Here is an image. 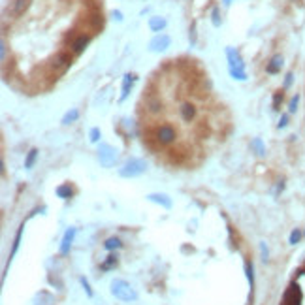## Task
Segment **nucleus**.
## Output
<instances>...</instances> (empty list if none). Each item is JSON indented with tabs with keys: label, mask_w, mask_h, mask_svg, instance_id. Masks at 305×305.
<instances>
[{
	"label": "nucleus",
	"mask_w": 305,
	"mask_h": 305,
	"mask_svg": "<svg viewBox=\"0 0 305 305\" xmlns=\"http://www.w3.org/2000/svg\"><path fill=\"white\" fill-rule=\"evenodd\" d=\"M147 200L152 203H158V205H162L164 209H171V198H169L168 194H160V192H152V194H149L147 196Z\"/></svg>",
	"instance_id": "nucleus-14"
},
{
	"label": "nucleus",
	"mask_w": 305,
	"mask_h": 305,
	"mask_svg": "<svg viewBox=\"0 0 305 305\" xmlns=\"http://www.w3.org/2000/svg\"><path fill=\"white\" fill-rule=\"evenodd\" d=\"M292 83H294V74H292V72H288L287 76H285V81H283V89H285V91L290 89Z\"/></svg>",
	"instance_id": "nucleus-31"
},
{
	"label": "nucleus",
	"mask_w": 305,
	"mask_h": 305,
	"mask_svg": "<svg viewBox=\"0 0 305 305\" xmlns=\"http://www.w3.org/2000/svg\"><path fill=\"white\" fill-rule=\"evenodd\" d=\"M260 253H262V258H264V260H268L270 253H268V247H266V243H260Z\"/></svg>",
	"instance_id": "nucleus-34"
},
{
	"label": "nucleus",
	"mask_w": 305,
	"mask_h": 305,
	"mask_svg": "<svg viewBox=\"0 0 305 305\" xmlns=\"http://www.w3.org/2000/svg\"><path fill=\"white\" fill-rule=\"evenodd\" d=\"M288 115H290V113H283V115H281V119H279V124H277V128H279V130H283V128H287L288 126V121H290Z\"/></svg>",
	"instance_id": "nucleus-30"
},
{
	"label": "nucleus",
	"mask_w": 305,
	"mask_h": 305,
	"mask_svg": "<svg viewBox=\"0 0 305 305\" xmlns=\"http://www.w3.org/2000/svg\"><path fill=\"white\" fill-rule=\"evenodd\" d=\"M226 59H228V72L232 79L236 81H247V72H245V62L239 55V51L234 47H226Z\"/></svg>",
	"instance_id": "nucleus-1"
},
{
	"label": "nucleus",
	"mask_w": 305,
	"mask_h": 305,
	"mask_svg": "<svg viewBox=\"0 0 305 305\" xmlns=\"http://www.w3.org/2000/svg\"><path fill=\"white\" fill-rule=\"evenodd\" d=\"M72 194H74V190H72V186L68 185H61L57 188V196L59 198H62V200H68V198H72Z\"/></svg>",
	"instance_id": "nucleus-19"
},
{
	"label": "nucleus",
	"mask_w": 305,
	"mask_h": 305,
	"mask_svg": "<svg viewBox=\"0 0 305 305\" xmlns=\"http://www.w3.org/2000/svg\"><path fill=\"white\" fill-rule=\"evenodd\" d=\"M111 294L121 300V302H136L137 300V292L130 287V283H126L124 279H115L111 281Z\"/></svg>",
	"instance_id": "nucleus-2"
},
{
	"label": "nucleus",
	"mask_w": 305,
	"mask_h": 305,
	"mask_svg": "<svg viewBox=\"0 0 305 305\" xmlns=\"http://www.w3.org/2000/svg\"><path fill=\"white\" fill-rule=\"evenodd\" d=\"M281 305H302V288L298 287V283H290Z\"/></svg>",
	"instance_id": "nucleus-7"
},
{
	"label": "nucleus",
	"mask_w": 305,
	"mask_h": 305,
	"mask_svg": "<svg viewBox=\"0 0 305 305\" xmlns=\"http://www.w3.org/2000/svg\"><path fill=\"white\" fill-rule=\"evenodd\" d=\"M198 115V109H196V106L194 104H190V102H183L181 106H179V117L183 119L185 122H192L194 119Z\"/></svg>",
	"instance_id": "nucleus-9"
},
{
	"label": "nucleus",
	"mask_w": 305,
	"mask_h": 305,
	"mask_svg": "<svg viewBox=\"0 0 305 305\" xmlns=\"http://www.w3.org/2000/svg\"><path fill=\"white\" fill-rule=\"evenodd\" d=\"M169 46H171V38H169L168 34L160 32L149 42V51H152V53H164Z\"/></svg>",
	"instance_id": "nucleus-8"
},
{
	"label": "nucleus",
	"mask_w": 305,
	"mask_h": 305,
	"mask_svg": "<svg viewBox=\"0 0 305 305\" xmlns=\"http://www.w3.org/2000/svg\"><path fill=\"white\" fill-rule=\"evenodd\" d=\"M304 236H305V232H304Z\"/></svg>",
	"instance_id": "nucleus-37"
},
{
	"label": "nucleus",
	"mask_w": 305,
	"mask_h": 305,
	"mask_svg": "<svg viewBox=\"0 0 305 305\" xmlns=\"http://www.w3.org/2000/svg\"><path fill=\"white\" fill-rule=\"evenodd\" d=\"M175 137H177V132L171 124H160L154 128V139L160 145H171L175 141Z\"/></svg>",
	"instance_id": "nucleus-4"
},
{
	"label": "nucleus",
	"mask_w": 305,
	"mask_h": 305,
	"mask_svg": "<svg viewBox=\"0 0 305 305\" xmlns=\"http://www.w3.org/2000/svg\"><path fill=\"white\" fill-rule=\"evenodd\" d=\"M300 100H302V96L300 94H294L290 102H288V113H296L298 109H300Z\"/></svg>",
	"instance_id": "nucleus-23"
},
{
	"label": "nucleus",
	"mask_w": 305,
	"mask_h": 305,
	"mask_svg": "<svg viewBox=\"0 0 305 305\" xmlns=\"http://www.w3.org/2000/svg\"><path fill=\"white\" fill-rule=\"evenodd\" d=\"M77 119H79V111L77 109H70V111H66V115L62 117V124H72Z\"/></svg>",
	"instance_id": "nucleus-22"
},
{
	"label": "nucleus",
	"mask_w": 305,
	"mask_h": 305,
	"mask_svg": "<svg viewBox=\"0 0 305 305\" xmlns=\"http://www.w3.org/2000/svg\"><path fill=\"white\" fill-rule=\"evenodd\" d=\"M72 66V57L68 55V53H57L55 55V59H53V62H51V68H53V72L55 74H59V76H62V74H66L68 68Z\"/></svg>",
	"instance_id": "nucleus-6"
},
{
	"label": "nucleus",
	"mask_w": 305,
	"mask_h": 305,
	"mask_svg": "<svg viewBox=\"0 0 305 305\" xmlns=\"http://www.w3.org/2000/svg\"><path fill=\"white\" fill-rule=\"evenodd\" d=\"M166 25H168V21H166L164 17H151V19H149V29H151L152 32H160V30H164Z\"/></svg>",
	"instance_id": "nucleus-17"
},
{
	"label": "nucleus",
	"mask_w": 305,
	"mask_h": 305,
	"mask_svg": "<svg viewBox=\"0 0 305 305\" xmlns=\"http://www.w3.org/2000/svg\"><path fill=\"white\" fill-rule=\"evenodd\" d=\"M211 21H213V27H220V23H222V19H220V12H219V8H213V12H211Z\"/></svg>",
	"instance_id": "nucleus-29"
},
{
	"label": "nucleus",
	"mask_w": 305,
	"mask_h": 305,
	"mask_svg": "<svg viewBox=\"0 0 305 305\" xmlns=\"http://www.w3.org/2000/svg\"><path fill=\"white\" fill-rule=\"evenodd\" d=\"M162 109V102L158 100V98H149L147 100V111L149 113H158Z\"/></svg>",
	"instance_id": "nucleus-21"
},
{
	"label": "nucleus",
	"mask_w": 305,
	"mask_h": 305,
	"mask_svg": "<svg viewBox=\"0 0 305 305\" xmlns=\"http://www.w3.org/2000/svg\"><path fill=\"white\" fill-rule=\"evenodd\" d=\"M302 237H304V232H302L300 228H296V230H292V232H290L288 243H290V245H298V243L302 241Z\"/></svg>",
	"instance_id": "nucleus-24"
},
{
	"label": "nucleus",
	"mask_w": 305,
	"mask_h": 305,
	"mask_svg": "<svg viewBox=\"0 0 305 305\" xmlns=\"http://www.w3.org/2000/svg\"><path fill=\"white\" fill-rule=\"evenodd\" d=\"M253 264L251 262H247L245 264V273H247V279H249V285H251V288L254 287V273H253Z\"/></svg>",
	"instance_id": "nucleus-28"
},
{
	"label": "nucleus",
	"mask_w": 305,
	"mask_h": 305,
	"mask_svg": "<svg viewBox=\"0 0 305 305\" xmlns=\"http://www.w3.org/2000/svg\"><path fill=\"white\" fill-rule=\"evenodd\" d=\"M113 17H115L117 21H122V15H121V12H113Z\"/></svg>",
	"instance_id": "nucleus-35"
},
{
	"label": "nucleus",
	"mask_w": 305,
	"mask_h": 305,
	"mask_svg": "<svg viewBox=\"0 0 305 305\" xmlns=\"http://www.w3.org/2000/svg\"><path fill=\"white\" fill-rule=\"evenodd\" d=\"M251 149L256 156H266V145H264V141H262V137H253V141H251Z\"/></svg>",
	"instance_id": "nucleus-18"
},
{
	"label": "nucleus",
	"mask_w": 305,
	"mask_h": 305,
	"mask_svg": "<svg viewBox=\"0 0 305 305\" xmlns=\"http://www.w3.org/2000/svg\"><path fill=\"white\" fill-rule=\"evenodd\" d=\"M113 266H117V256H115V254H109L107 260L102 264L100 268H102V271H107V270H111Z\"/></svg>",
	"instance_id": "nucleus-26"
},
{
	"label": "nucleus",
	"mask_w": 305,
	"mask_h": 305,
	"mask_svg": "<svg viewBox=\"0 0 305 305\" xmlns=\"http://www.w3.org/2000/svg\"><path fill=\"white\" fill-rule=\"evenodd\" d=\"M77 234L76 228H68L64 237H62V243H61V254H68L70 249H72V243H74V237Z\"/></svg>",
	"instance_id": "nucleus-15"
},
{
	"label": "nucleus",
	"mask_w": 305,
	"mask_h": 305,
	"mask_svg": "<svg viewBox=\"0 0 305 305\" xmlns=\"http://www.w3.org/2000/svg\"><path fill=\"white\" fill-rule=\"evenodd\" d=\"M283 66H285V59H283V55H273V57L270 59V62L266 64V72H268L270 76H277Z\"/></svg>",
	"instance_id": "nucleus-12"
},
{
	"label": "nucleus",
	"mask_w": 305,
	"mask_h": 305,
	"mask_svg": "<svg viewBox=\"0 0 305 305\" xmlns=\"http://www.w3.org/2000/svg\"><path fill=\"white\" fill-rule=\"evenodd\" d=\"M283 98H285V94H283V92H275V94H273V109H275V111H279V109H281Z\"/></svg>",
	"instance_id": "nucleus-27"
},
{
	"label": "nucleus",
	"mask_w": 305,
	"mask_h": 305,
	"mask_svg": "<svg viewBox=\"0 0 305 305\" xmlns=\"http://www.w3.org/2000/svg\"><path fill=\"white\" fill-rule=\"evenodd\" d=\"M89 42H91V36H89V34H81V36H77V38L72 42V51H74L76 55L83 53V49L89 46Z\"/></svg>",
	"instance_id": "nucleus-16"
},
{
	"label": "nucleus",
	"mask_w": 305,
	"mask_h": 305,
	"mask_svg": "<svg viewBox=\"0 0 305 305\" xmlns=\"http://www.w3.org/2000/svg\"><path fill=\"white\" fill-rule=\"evenodd\" d=\"M147 171V162L141 158H130L122 168L119 169V175L124 179H132V177H139Z\"/></svg>",
	"instance_id": "nucleus-3"
},
{
	"label": "nucleus",
	"mask_w": 305,
	"mask_h": 305,
	"mask_svg": "<svg viewBox=\"0 0 305 305\" xmlns=\"http://www.w3.org/2000/svg\"><path fill=\"white\" fill-rule=\"evenodd\" d=\"M98 160L104 168H111L117 162V151L109 143H100L98 147Z\"/></svg>",
	"instance_id": "nucleus-5"
},
{
	"label": "nucleus",
	"mask_w": 305,
	"mask_h": 305,
	"mask_svg": "<svg viewBox=\"0 0 305 305\" xmlns=\"http://www.w3.org/2000/svg\"><path fill=\"white\" fill-rule=\"evenodd\" d=\"M36 158H38V149H30L29 154H27V158H25V168L30 169L34 166V162H36Z\"/></svg>",
	"instance_id": "nucleus-25"
},
{
	"label": "nucleus",
	"mask_w": 305,
	"mask_h": 305,
	"mask_svg": "<svg viewBox=\"0 0 305 305\" xmlns=\"http://www.w3.org/2000/svg\"><path fill=\"white\" fill-rule=\"evenodd\" d=\"M23 230H25V222L17 228V234H15V239H14V247H12V253L8 256V264H6V270H4V275H2V279H6V275H8V268H10V264H12V260H14V256L17 254L19 251V243H21V237H23Z\"/></svg>",
	"instance_id": "nucleus-10"
},
{
	"label": "nucleus",
	"mask_w": 305,
	"mask_h": 305,
	"mask_svg": "<svg viewBox=\"0 0 305 305\" xmlns=\"http://www.w3.org/2000/svg\"><path fill=\"white\" fill-rule=\"evenodd\" d=\"M222 4H224V6H230V4H232V0H222Z\"/></svg>",
	"instance_id": "nucleus-36"
},
{
	"label": "nucleus",
	"mask_w": 305,
	"mask_h": 305,
	"mask_svg": "<svg viewBox=\"0 0 305 305\" xmlns=\"http://www.w3.org/2000/svg\"><path fill=\"white\" fill-rule=\"evenodd\" d=\"M121 247H122V243H121L119 237H109V239H106V243H104V249H106V251H115V249H121Z\"/></svg>",
	"instance_id": "nucleus-20"
},
{
	"label": "nucleus",
	"mask_w": 305,
	"mask_h": 305,
	"mask_svg": "<svg viewBox=\"0 0 305 305\" xmlns=\"http://www.w3.org/2000/svg\"><path fill=\"white\" fill-rule=\"evenodd\" d=\"M91 141H92V143H98V139H100L102 137V132H100V128H92V130H91Z\"/></svg>",
	"instance_id": "nucleus-32"
},
{
	"label": "nucleus",
	"mask_w": 305,
	"mask_h": 305,
	"mask_svg": "<svg viewBox=\"0 0 305 305\" xmlns=\"http://www.w3.org/2000/svg\"><path fill=\"white\" fill-rule=\"evenodd\" d=\"M134 83H136L134 74H124V77H122V91H121V98H119V100L124 102L126 98H128V94H130V91H132Z\"/></svg>",
	"instance_id": "nucleus-13"
},
{
	"label": "nucleus",
	"mask_w": 305,
	"mask_h": 305,
	"mask_svg": "<svg viewBox=\"0 0 305 305\" xmlns=\"http://www.w3.org/2000/svg\"><path fill=\"white\" fill-rule=\"evenodd\" d=\"M30 2H32V0H12V2H10V15L12 17L23 15V14L29 10Z\"/></svg>",
	"instance_id": "nucleus-11"
},
{
	"label": "nucleus",
	"mask_w": 305,
	"mask_h": 305,
	"mask_svg": "<svg viewBox=\"0 0 305 305\" xmlns=\"http://www.w3.org/2000/svg\"><path fill=\"white\" fill-rule=\"evenodd\" d=\"M79 281H81V287L85 288V292H87V296H89V298H92V296H94V294H92V290H91V287H89V281H87V279H85V277H81V279H79Z\"/></svg>",
	"instance_id": "nucleus-33"
}]
</instances>
